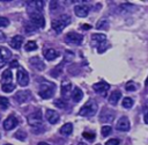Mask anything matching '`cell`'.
<instances>
[{"mask_svg": "<svg viewBox=\"0 0 148 145\" xmlns=\"http://www.w3.org/2000/svg\"><path fill=\"white\" fill-rule=\"evenodd\" d=\"M82 28H86V29H89V28H90V27H89V26H83V27H82Z\"/></svg>", "mask_w": 148, "mask_h": 145, "instance_id": "7bdbcfd3", "label": "cell"}, {"mask_svg": "<svg viewBox=\"0 0 148 145\" xmlns=\"http://www.w3.org/2000/svg\"><path fill=\"white\" fill-rule=\"evenodd\" d=\"M91 39H92L94 43L102 44V43H105L106 36H105L104 34H92V35H91Z\"/></svg>", "mask_w": 148, "mask_h": 145, "instance_id": "d4e9b609", "label": "cell"}, {"mask_svg": "<svg viewBox=\"0 0 148 145\" xmlns=\"http://www.w3.org/2000/svg\"><path fill=\"white\" fill-rule=\"evenodd\" d=\"M143 121H145L146 124H148V110L146 111V114H145V116H143Z\"/></svg>", "mask_w": 148, "mask_h": 145, "instance_id": "ab89813d", "label": "cell"}, {"mask_svg": "<svg viewBox=\"0 0 148 145\" xmlns=\"http://www.w3.org/2000/svg\"><path fill=\"white\" fill-rule=\"evenodd\" d=\"M10 57H12V52L5 46H0V67L6 65L9 61Z\"/></svg>", "mask_w": 148, "mask_h": 145, "instance_id": "9c48e42d", "label": "cell"}, {"mask_svg": "<svg viewBox=\"0 0 148 145\" xmlns=\"http://www.w3.org/2000/svg\"><path fill=\"white\" fill-rule=\"evenodd\" d=\"M5 38H6V36H5V34L0 30V41H5Z\"/></svg>", "mask_w": 148, "mask_h": 145, "instance_id": "60d3db41", "label": "cell"}, {"mask_svg": "<svg viewBox=\"0 0 148 145\" xmlns=\"http://www.w3.org/2000/svg\"><path fill=\"white\" fill-rule=\"evenodd\" d=\"M43 53H44V57H45L47 60H53V59L58 58L59 55H60L59 51H57V50H54V49H51V48H49V49H44Z\"/></svg>", "mask_w": 148, "mask_h": 145, "instance_id": "2e32d148", "label": "cell"}, {"mask_svg": "<svg viewBox=\"0 0 148 145\" xmlns=\"http://www.w3.org/2000/svg\"><path fill=\"white\" fill-rule=\"evenodd\" d=\"M83 97V92L79 88V87H74V89L72 90V99L74 102H80Z\"/></svg>", "mask_w": 148, "mask_h": 145, "instance_id": "7402d4cb", "label": "cell"}, {"mask_svg": "<svg viewBox=\"0 0 148 145\" xmlns=\"http://www.w3.org/2000/svg\"><path fill=\"white\" fill-rule=\"evenodd\" d=\"M29 17H30V22L34 24L35 28H43L44 27L45 20H44V16L42 15V13H39V12L30 13Z\"/></svg>", "mask_w": 148, "mask_h": 145, "instance_id": "277c9868", "label": "cell"}, {"mask_svg": "<svg viewBox=\"0 0 148 145\" xmlns=\"http://www.w3.org/2000/svg\"><path fill=\"white\" fill-rule=\"evenodd\" d=\"M97 111V103L95 100H89L79 111L81 116H92Z\"/></svg>", "mask_w": 148, "mask_h": 145, "instance_id": "3957f363", "label": "cell"}, {"mask_svg": "<svg viewBox=\"0 0 148 145\" xmlns=\"http://www.w3.org/2000/svg\"><path fill=\"white\" fill-rule=\"evenodd\" d=\"M8 24H9V21H8V19L0 16V27H7Z\"/></svg>", "mask_w": 148, "mask_h": 145, "instance_id": "836d02e7", "label": "cell"}, {"mask_svg": "<svg viewBox=\"0 0 148 145\" xmlns=\"http://www.w3.org/2000/svg\"><path fill=\"white\" fill-rule=\"evenodd\" d=\"M28 123L34 126V125H39L42 123V113L40 110H36V111H32L31 114L28 115Z\"/></svg>", "mask_w": 148, "mask_h": 145, "instance_id": "52a82bcc", "label": "cell"}, {"mask_svg": "<svg viewBox=\"0 0 148 145\" xmlns=\"http://www.w3.org/2000/svg\"><path fill=\"white\" fill-rule=\"evenodd\" d=\"M92 88L96 93L101 94L102 96H106V92L110 89V86L109 84H106L105 81H99V82H96L92 85Z\"/></svg>", "mask_w": 148, "mask_h": 145, "instance_id": "ba28073f", "label": "cell"}, {"mask_svg": "<svg viewBox=\"0 0 148 145\" xmlns=\"http://www.w3.org/2000/svg\"><path fill=\"white\" fill-rule=\"evenodd\" d=\"M15 137L17 138V139H20V140H25V138H27V133L24 132V131H17L16 133H15Z\"/></svg>", "mask_w": 148, "mask_h": 145, "instance_id": "4dcf8cb0", "label": "cell"}, {"mask_svg": "<svg viewBox=\"0 0 148 145\" xmlns=\"http://www.w3.org/2000/svg\"><path fill=\"white\" fill-rule=\"evenodd\" d=\"M1 88H2V90L5 93H10V92H13L15 89V86L13 84H8V85H2Z\"/></svg>", "mask_w": 148, "mask_h": 145, "instance_id": "f1b7e54d", "label": "cell"}, {"mask_svg": "<svg viewBox=\"0 0 148 145\" xmlns=\"http://www.w3.org/2000/svg\"><path fill=\"white\" fill-rule=\"evenodd\" d=\"M54 89H56V86L52 82H49V81H44L39 85V89H38V94L40 95L42 99H51L52 95L54 94Z\"/></svg>", "mask_w": 148, "mask_h": 145, "instance_id": "7a4b0ae2", "label": "cell"}, {"mask_svg": "<svg viewBox=\"0 0 148 145\" xmlns=\"http://www.w3.org/2000/svg\"><path fill=\"white\" fill-rule=\"evenodd\" d=\"M101 132H102L103 137H106V136H109L112 132V128L110 125H103L102 129H101Z\"/></svg>", "mask_w": 148, "mask_h": 145, "instance_id": "484cf974", "label": "cell"}, {"mask_svg": "<svg viewBox=\"0 0 148 145\" xmlns=\"http://www.w3.org/2000/svg\"><path fill=\"white\" fill-rule=\"evenodd\" d=\"M30 64L38 71H43L45 68V64L39 57H31L30 58Z\"/></svg>", "mask_w": 148, "mask_h": 145, "instance_id": "e0dca14e", "label": "cell"}, {"mask_svg": "<svg viewBox=\"0 0 148 145\" xmlns=\"http://www.w3.org/2000/svg\"><path fill=\"white\" fill-rule=\"evenodd\" d=\"M96 27H97L98 29H99V28H102V27H108V22H106L105 20H101V21L97 23V26H96Z\"/></svg>", "mask_w": 148, "mask_h": 145, "instance_id": "8d00e7d4", "label": "cell"}, {"mask_svg": "<svg viewBox=\"0 0 148 145\" xmlns=\"http://www.w3.org/2000/svg\"><path fill=\"white\" fill-rule=\"evenodd\" d=\"M105 145H119V140L116 139V138H112V139H109L105 143Z\"/></svg>", "mask_w": 148, "mask_h": 145, "instance_id": "d590c367", "label": "cell"}, {"mask_svg": "<svg viewBox=\"0 0 148 145\" xmlns=\"http://www.w3.org/2000/svg\"><path fill=\"white\" fill-rule=\"evenodd\" d=\"M59 118H60V116L56 110H52V109H47L46 110V119H47L49 123L56 124L59 121Z\"/></svg>", "mask_w": 148, "mask_h": 145, "instance_id": "9a60e30c", "label": "cell"}, {"mask_svg": "<svg viewBox=\"0 0 148 145\" xmlns=\"http://www.w3.org/2000/svg\"><path fill=\"white\" fill-rule=\"evenodd\" d=\"M12 71L9 68L5 70L1 74V84L2 85H8V84H12Z\"/></svg>", "mask_w": 148, "mask_h": 145, "instance_id": "44dd1931", "label": "cell"}, {"mask_svg": "<svg viewBox=\"0 0 148 145\" xmlns=\"http://www.w3.org/2000/svg\"><path fill=\"white\" fill-rule=\"evenodd\" d=\"M54 106H56V107H58V108L64 109V108L66 107V102H64V101H62V100H60V99H57V100H54Z\"/></svg>", "mask_w": 148, "mask_h": 145, "instance_id": "1f68e13d", "label": "cell"}, {"mask_svg": "<svg viewBox=\"0 0 148 145\" xmlns=\"http://www.w3.org/2000/svg\"><path fill=\"white\" fill-rule=\"evenodd\" d=\"M37 49V43L34 42V41H29L27 44H25V50L27 51H34Z\"/></svg>", "mask_w": 148, "mask_h": 145, "instance_id": "4316f807", "label": "cell"}, {"mask_svg": "<svg viewBox=\"0 0 148 145\" xmlns=\"http://www.w3.org/2000/svg\"><path fill=\"white\" fill-rule=\"evenodd\" d=\"M79 145H87V144H84V143H79Z\"/></svg>", "mask_w": 148, "mask_h": 145, "instance_id": "f6af8a7d", "label": "cell"}, {"mask_svg": "<svg viewBox=\"0 0 148 145\" xmlns=\"http://www.w3.org/2000/svg\"><path fill=\"white\" fill-rule=\"evenodd\" d=\"M73 132V124L72 123H65L60 128V133L64 136H69Z\"/></svg>", "mask_w": 148, "mask_h": 145, "instance_id": "cb8c5ba5", "label": "cell"}, {"mask_svg": "<svg viewBox=\"0 0 148 145\" xmlns=\"http://www.w3.org/2000/svg\"><path fill=\"white\" fill-rule=\"evenodd\" d=\"M74 12L76 14V16L79 17H86L89 13V7L87 5H79L74 7Z\"/></svg>", "mask_w": 148, "mask_h": 145, "instance_id": "5bb4252c", "label": "cell"}, {"mask_svg": "<svg viewBox=\"0 0 148 145\" xmlns=\"http://www.w3.org/2000/svg\"><path fill=\"white\" fill-rule=\"evenodd\" d=\"M97 145H101V144H97Z\"/></svg>", "mask_w": 148, "mask_h": 145, "instance_id": "7dc6e473", "label": "cell"}, {"mask_svg": "<svg viewBox=\"0 0 148 145\" xmlns=\"http://www.w3.org/2000/svg\"><path fill=\"white\" fill-rule=\"evenodd\" d=\"M71 23V16L67 15V14H64V15H60L57 20L52 21V29L57 32V34H60L65 27H67L68 24Z\"/></svg>", "mask_w": 148, "mask_h": 145, "instance_id": "6da1fadb", "label": "cell"}, {"mask_svg": "<svg viewBox=\"0 0 148 145\" xmlns=\"http://www.w3.org/2000/svg\"><path fill=\"white\" fill-rule=\"evenodd\" d=\"M8 106H9V101H8V99L5 97V96H0V107L3 108V109H6Z\"/></svg>", "mask_w": 148, "mask_h": 145, "instance_id": "f546056e", "label": "cell"}, {"mask_svg": "<svg viewBox=\"0 0 148 145\" xmlns=\"http://www.w3.org/2000/svg\"><path fill=\"white\" fill-rule=\"evenodd\" d=\"M82 136H83L84 138L89 139V140H92V139L95 138V133H94V132H91V133H89V132H83Z\"/></svg>", "mask_w": 148, "mask_h": 145, "instance_id": "e575fe53", "label": "cell"}, {"mask_svg": "<svg viewBox=\"0 0 148 145\" xmlns=\"http://www.w3.org/2000/svg\"><path fill=\"white\" fill-rule=\"evenodd\" d=\"M37 145H50V144H47V143H45V142H40V143H38Z\"/></svg>", "mask_w": 148, "mask_h": 145, "instance_id": "b9f144b4", "label": "cell"}, {"mask_svg": "<svg viewBox=\"0 0 148 145\" xmlns=\"http://www.w3.org/2000/svg\"><path fill=\"white\" fill-rule=\"evenodd\" d=\"M145 84H146V86H148V77H147V79H146V82H145Z\"/></svg>", "mask_w": 148, "mask_h": 145, "instance_id": "ee69618b", "label": "cell"}, {"mask_svg": "<svg viewBox=\"0 0 148 145\" xmlns=\"http://www.w3.org/2000/svg\"><path fill=\"white\" fill-rule=\"evenodd\" d=\"M57 7H58V2L57 1H50V9L51 10H53Z\"/></svg>", "mask_w": 148, "mask_h": 145, "instance_id": "74e56055", "label": "cell"}, {"mask_svg": "<svg viewBox=\"0 0 148 145\" xmlns=\"http://www.w3.org/2000/svg\"><path fill=\"white\" fill-rule=\"evenodd\" d=\"M9 67H18V64L16 60H13L10 64H9Z\"/></svg>", "mask_w": 148, "mask_h": 145, "instance_id": "f35d334b", "label": "cell"}, {"mask_svg": "<svg viewBox=\"0 0 148 145\" xmlns=\"http://www.w3.org/2000/svg\"><path fill=\"white\" fill-rule=\"evenodd\" d=\"M22 44H23V37H22L21 35L14 36V37L10 39V42H9V45H10L13 49H16V50H18V49L22 46Z\"/></svg>", "mask_w": 148, "mask_h": 145, "instance_id": "ac0fdd59", "label": "cell"}, {"mask_svg": "<svg viewBox=\"0 0 148 145\" xmlns=\"http://www.w3.org/2000/svg\"><path fill=\"white\" fill-rule=\"evenodd\" d=\"M43 7H44V1H28V3H27V8L29 10V14L34 13V12L40 13Z\"/></svg>", "mask_w": 148, "mask_h": 145, "instance_id": "30bf717a", "label": "cell"}, {"mask_svg": "<svg viewBox=\"0 0 148 145\" xmlns=\"http://www.w3.org/2000/svg\"><path fill=\"white\" fill-rule=\"evenodd\" d=\"M82 39H83V36L80 35V34H77V32H74V31L68 32V34L65 36V41H66L67 43H69V44L79 45V44H81Z\"/></svg>", "mask_w": 148, "mask_h": 145, "instance_id": "8992f818", "label": "cell"}, {"mask_svg": "<svg viewBox=\"0 0 148 145\" xmlns=\"http://www.w3.org/2000/svg\"><path fill=\"white\" fill-rule=\"evenodd\" d=\"M29 95H30V92H29V90H20V92L16 93L15 100H16L18 103H23V102H25V101L28 100Z\"/></svg>", "mask_w": 148, "mask_h": 145, "instance_id": "ffe728a7", "label": "cell"}, {"mask_svg": "<svg viewBox=\"0 0 148 145\" xmlns=\"http://www.w3.org/2000/svg\"><path fill=\"white\" fill-rule=\"evenodd\" d=\"M5 145H12V144H5Z\"/></svg>", "mask_w": 148, "mask_h": 145, "instance_id": "bcb514c9", "label": "cell"}, {"mask_svg": "<svg viewBox=\"0 0 148 145\" xmlns=\"http://www.w3.org/2000/svg\"><path fill=\"white\" fill-rule=\"evenodd\" d=\"M113 118H114V114L109 109H104L99 116V121L103 123H110L113 121Z\"/></svg>", "mask_w": 148, "mask_h": 145, "instance_id": "7c38bea8", "label": "cell"}, {"mask_svg": "<svg viewBox=\"0 0 148 145\" xmlns=\"http://www.w3.org/2000/svg\"><path fill=\"white\" fill-rule=\"evenodd\" d=\"M133 106V100L131 97H125L123 100V107L126 108V109H130L131 107Z\"/></svg>", "mask_w": 148, "mask_h": 145, "instance_id": "83f0119b", "label": "cell"}, {"mask_svg": "<svg viewBox=\"0 0 148 145\" xmlns=\"http://www.w3.org/2000/svg\"><path fill=\"white\" fill-rule=\"evenodd\" d=\"M120 97H121V93H120L119 90H113V92L110 94V96H109V102L114 106V104L118 103V101H119Z\"/></svg>", "mask_w": 148, "mask_h": 145, "instance_id": "603a6c76", "label": "cell"}, {"mask_svg": "<svg viewBox=\"0 0 148 145\" xmlns=\"http://www.w3.org/2000/svg\"><path fill=\"white\" fill-rule=\"evenodd\" d=\"M130 128H131L130 121H128V118H127L126 116L120 117V118L118 119L117 124H116V129L119 130V131H128Z\"/></svg>", "mask_w": 148, "mask_h": 145, "instance_id": "8fae6325", "label": "cell"}, {"mask_svg": "<svg viewBox=\"0 0 148 145\" xmlns=\"http://www.w3.org/2000/svg\"><path fill=\"white\" fill-rule=\"evenodd\" d=\"M126 90H128V92H133V90H135L136 89V87H135V84L134 82H127V85H126Z\"/></svg>", "mask_w": 148, "mask_h": 145, "instance_id": "d6a6232c", "label": "cell"}, {"mask_svg": "<svg viewBox=\"0 0 148 145\" xmlns=\"http://www.w3.org/2000/svg\"><path fill=\"white\" fill-rule=\"evenodd\" d=\"M16 79H17V82L20 86H27L29 84V74L21 66H18V70L16 73Z\"/></svg>", "mask_w": 148, "mask_h": 145, "instance_id": "5b68a950", "label": "cell"}, {"mask_svg": "<svg viewBox=\"0 0 148 145\" xmlns=\"http://www.w3.org/2000/svg\"><path fill=\"white\" fill-rule=\"evenodd\" d=\"M71 90H72V84H71V81H68V80L62 81L61 82V95L64 97H68L69 94H71Z\"/></svg>", "mask_w": 148, "mask_h": 145, "instance_id": "d6986e66", "label": "cell"}, {"mask_svg": "<svg viewBox=\"0 0 148 145\" xmlns=\"http://www.w3.org/2000/svg\"><path fill=\"white\" fill-rule=\"evenodd\" d=\"M17 124H18V121L16 119V117H15L14 115H10V116L7 117L6 121L3 122V129H5V130H12V129H14Z\"/></svg>", "mask_w": 148, "mask_h": 145, "instance_id": "4fadbf2b", "label": "cell"}]
</instances>
